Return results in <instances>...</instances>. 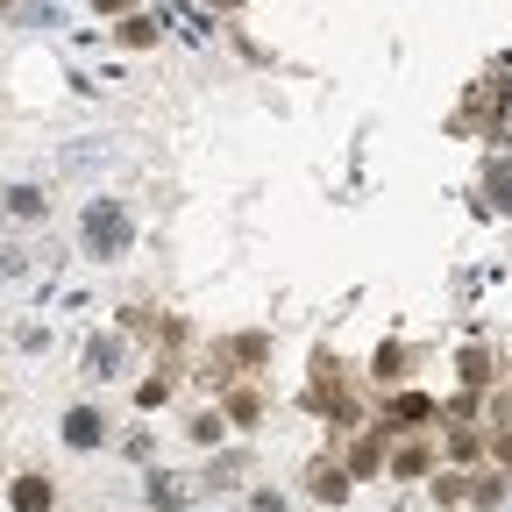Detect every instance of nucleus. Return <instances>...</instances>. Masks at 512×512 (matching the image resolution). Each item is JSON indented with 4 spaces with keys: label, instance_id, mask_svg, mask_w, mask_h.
Returning <instances> with one entry per match:
<instances>
[{
    "label": "nucleus",
    "instance_id": "19",
    "mask_svg": "<svg viewBox=\"0 0 512 512\" xmlns=\"http://www.w3.org/2000/svg\"><path fill=\"white\" fill-rule=\"evenodd\" d=\"M228 477H242V456H228V463H214V470H207V491H228Z\"/></svg>",
    "mask_w": 512,
    "mask_h": 512
},
{
    "label": "nucleus",
    "instance_id": "13",
    "mask_svg": "<svg viewBox=\"0 0 512 512\" xmlns=\"http://www.w3.org/2000/svg\"><path fill=\"white\" fill-rule=\"evenodd\" d=\"M221 356H228V363H264V356H271V342H264V335H235Z\"/></svg>",
    "mask_w": 512,
    "mask_h": 512
},
{
    "label": "nucleus",
    "instance_id": "26",
    "mask_svg": "<svg viewBox=\"0 0 512 512\" xmlns=\"http://www.w3.org/2000/svg\"><path fill=\"white\" fill-rule=\"evenodd\" d=\"M505 512H512V505H505Z\"/></svg>",
    "mask_w": 512,
    "mask_h": 512
},
{
    "label": "nucleus",
    "instance_id": "11",
    "mask_svg": "<svg viewBox=\"0 0 512 512\" xmlns=\"http://www.w3.org/2000/svg\"><path fill=\"white\" fill-rule=\"evenodd\" d=\"M185 498H192V477H171V470L150 477V505H157V512H178Z\"/></svg>",
    "mask_w": 512,
    "mask_h": 512
},
{
    "label": "nucleus",
    "instance_id": "16",
    "mask_svg": "<svg viewBox=\"0 0 512 512\" xmlns=\"http://www.w3.org/2000/svg\"><path fill=\"white\" fill-rule=\"evenodd\" d=\"M456 498H470V477H441L434 484V505H456Z\"/></svg>",
    "mask_w": 512,
    "mask_h": 512
},
{
    "label": "nucleus",
    "instance_id": "1",
    "mask_svg": "<svg viewBox=\"0 0 512 512\" xmlns=\"http://www.w3.org/2000/svg\"><path fill=\"white\" fill-rule=\"evenodd\" d=\"M79 242L93 264H114V256L136 249V221H128L121 200H86V221H79Z\"/></svg>",
    "mask_w": 512,
    "mask_h": 512
},
{
    "label": "nucleus",
    "instance_id": "17",
    "mask_svg": "<svg viewBox=\"0 0 512 512\" xmlns=\"http://www.w3.org/2000/svg\"><path fill=\"white\" fill-rule=\"evenodd\" d=\"M491 200L512 214V164H498V171H491Z\"/></svg>",
    "mask_w": 512,
    "mask_h": 512
},
{
    "label": "nucleus",
    "instance_id": "10",
    "mask_svg": "<svg viewBox=\"0 0 512 512\" xmlns=\"http://www.w3.org/2000/svg\"><path fill=\"white\" fill-rule=\"evenodd\" d=\"M121 370V335H93L86 342V377H114Z\"/></svg>",
    "mask_w": 512,
    "mask_h": 512
},
{
    "label": "nucleus",
    "instance_id": "7",
    "mask_svg": "<svg viewBox=\"0 0 512 512\" xmlns=\"http://www.w3.org/2000/svg\"><path fill=\"white\" fill-rule=\"evenodd\" d=\"M384 463H392V477H406V484H413V477H427V470H434V448H427V441H399Z\"/></svg>",
    "mask_w": 512,
    "mask_h": 512
},
{
    "label": "nucleus",
    "instance_id": "24",
    "mask_svg": "<svg viewBox=\"0 0 512 512\" xmlns=\"http://www.w3.org/2000/svg\"><path fill=\"white\" fill-rule=\"evenodd\" d=\"M207 8H242V0H207Z\"/></svg>",
    "mask_w": 512,
    "mask_h": 512
},
{
    "label": "nucleus",
    "instance_id": "18",
    "mask_svg": "<svg viewBox=\"0 0 512 512\" xmlns=\"http://www.w3.org/2000/svg\"><path fill=\"white\" fill-rule=\"evenodd\" d=\"M228 420L249 427V420H256V392H228Z\"/></svg>",
    "mask_w": 512,
    "mask_h": 512
},
{
    "label": "nucleus",
    "instance_id": "25",
    "mask_svg": "<svg viewBox=\"0 0 512 512\" xmlns=\"http://www.w3.org/2000/svg\"><path fill=\"white\" fill-rule=\"evenodd\" d=\"M8 8H15V0H0V15H8Z\"/></svg>",
    "mask_w": 512,
    "mask_h": 512
},
{
    "label": "nucleus",
    "instance_id": "20",
    "mask_svg": "<svg viewBox=\"0 0 512 512\" xmlns=\"http://www.w3.org/2000/svg\"><path fill=\"white\" fill-rule=\"evenodd\" d=\"M448 456L470 463V456H477V434H463V427H456V434H448Z\"/></svg>",
    "mask_w": 512,
    "mask_h": 512
},
{
    "label": "nucleus",
    "instance_id": "12",
    "mask_svg": "<svg viewBox=\"0 0 512 512\" xmlns=\"http://www.w3.org/2000/svg\"><path fill=\"white\" fill-rule=\"evenodd\" d=\"M406 370H413V349H406V342H384L377 363H370V377H384V384H399Z\"/></svg>",
    "mask_w": 512,
    "mask_h": 512
},
{
    "label": "nucleus",
    "instance_id": "23",
    "mask_svg": "<svg viewBox=\"0 0 512 512\" xmlns=\"http://www.w3.org/2000/svg\"><path fill=\"white\" fill-rule=\"evenodd\" d=\"M93 8H100V15H114V22H121V15H136V0H93Z\"/></svg>",
    "mask_w": 512,
    "mask_h": 512
},
{
    "label": "nucleus",
    "instance_id": "3",
    "mask_svg": "<svg viewBox=\"0 0 512 512\" xmlns=\"http://www.w3.org/2000/svg\"><path fill=\"white\" fill-rule=\"evenodd\" d=\"M8 505H15V512H57V484L36 477V470H22V477L8 484Z\"/></svg>",
    "mask_w": 512,
    "mask_h": 512
},
{
    "label": "nucleus",
    "instance_id": "2",
    "mask_svg": "<svg viewBox=\"0 0 512 512\" xmlns=\"http://www.w3.org/2000/svg\"><path fill=\"white\" fill-rule=\"evenodd\" d=\"M349 484H356V477L342 470V456H313V463H306V491H313L320 505H342Z\"/></svg>",
    "mask_w": 512,
    "mask_h": 512
},
{
    "label": "nucleus",
    "instance_id": "9",
    "mask_svg": "<svg viewBox=\"0 0 512 512\" xmlns=\"http://www.w3.org/2000/svg\"><path fill=\"white\" fill-rule=\"evenodd\" d=\"M157 29H164L157 15H121V22H114V43H121V50H150Z\"/></svg>",
    "mask_w": 512,
    "mask_h": 512
},
{
    "label": "nucleus",
    "instance_id": "14",
    "mask_svg": "<svg viewBox=\"0 0 512 512\" xmlns=\"http://www.w3.org/2000/svg\"><path fill=\"white\" fill-rule=\"evenodd\" d=\"M171 384H178L171 370H164V377H143V384H136V406H164V399H171Z\"/></svg>",
    "mask_w": 512,
    "mask_h": 512
},
{
    "label": "nucleus",
    "instance_id": "6",
    "mask_svg": "<svg viewBox=\"0 0 512 512\" xmlns=\"http://www.w3.org/2000/svg\"><path fill=\"white\" fill-rule=\"evenodd\" d=\"M64 441H72V448H100L107 441V420L93 406H72V413H64Z\"/></svg>",
    "mask_w": 512,
    "mask_h": 512
},
{
    "label": "nucleus",
    "instance_id": "22",
    "mask_svg": "<svg viewBox=\"0 0 512 512\" xmlns=\"http://www.w3.org/2000/svg\"><path fill=\"white\" fill-rule=\"evenodd\" d=\"M491 456H498V463L512 470V427H505V434H491Z\"/></svg>",
    "mask_w": 512,
    "mask_h": 512
},
{
    "label": "nucleus",
    "instance_id": "21",
    "mask_svg": "<svg viewBox=\"0 0 512 512\" xmlns=\"http://www.w3.org/2000/svg\"><path fill=\"white\" fill-rule=\"evenodd\" d=\"M249 512H292V505H285V491H256V498H249Z\"/></svg>",
    "mask_w": 512,
    "mask_h": 512
},
{
    "label": "nucleus",
    "instance_id": "8",
    "mask_svg": "<svg viewBox=\"0 0 512 512\" xmlns=\"http://www.w3.org/2000/svg\"><path fill=\"white\" fill-rule=\"evenodd\" d=\"M0 207H8L15 221H43V214H50V200H43V185H8V192H0Z\"/></svg>",
    "mask_w": 512,
    "mask_h": 512
},
{
    "label": "nucleus",
    "instance_id": "4",
    "mask_svg": "<svg viewBox=\"0 0 512 512\" xmlns=\"http://www.w3.org/2000/svg\"><path fill=\"white\" fill-rule=\"evenodd\" d=\"M441 406L427 399V392H392V406H384V427H420V420H434Z\"/></svg>",
    "mask_w": 512,
    "mask_h": 512
},
{
    "label": "nucleus",
    "instance_id": "15",
    "mask_svg": "<svg viewBox=\"0 0 512 512\" xmlns=\"http://www.w3.org/2000/svg\"><path fill=\"white\" fill-rule=\"evenodd\" d=\"M470 498H477V505H505V484H498V477H470Z\"/></svg>",
    "mask_w": 512,
    "mask_h": 512
},
{
    "label": "nucleus",
    "instance_id": "5",
    "mask_svg": "<svg viewBox=\"0 0 512 512\" xmlns=\"http://www.w3.org/2000/svg\"><path fill=\"white\" fill-rule=\"evenodd\" d=\"M342 470H349V477H377V470H384V434H356L349 456H342Z\"/></svg>",
    "mask_w": 512,
    "mask_h": 512
}]
</instances>
